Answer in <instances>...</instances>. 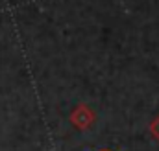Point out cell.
<instances>
[{
	"label": "cell",
	"mask_w": 159,
	"mask_h": 151,
	"mask_svg": "<svg viewBox=\"0 0 159 151\" xmlns=\"http://www.w3.org/2000/svg\"><path fill=\"white\" fill-rule=\"evenodd\" d=\"M148 129H150V135H152L156 140H159V114L150 122V127H148Z\"/></svg>",
	"instance_id": "cell-2"
},
{
	"label": "cell",
	"mask_w": 159,
	"mask_h": 151,
	"mask_svg": "<svg viewBox=\"0 0 159 151\" xmlns=\"http://www.w3.org/2000/svg\"><path fill=\"white\" fill-rule=\"evenodd\" d=\"M94 122H96V114H94V111H93L89 105H85V103L76 105L74 111L70 113V123H72L76 129H80V131L93 127Z\"/></svg>",
	"instance_id": "cell-1"
},
{
	"label": "cell",
	"mask_w": 159,
	"mask_h": 151,
	"mask_svg": "<svg viewBox=\"0 0 159 151\" xmlns=\"http://www.w3.org/2000/svg\"><path fill=\"white\" fill-rule=\"evenodd\" d=\"M102 151H111V149H102Z\"/></svg>",
	"instance_id": "cell-3"
}]
</instances>
